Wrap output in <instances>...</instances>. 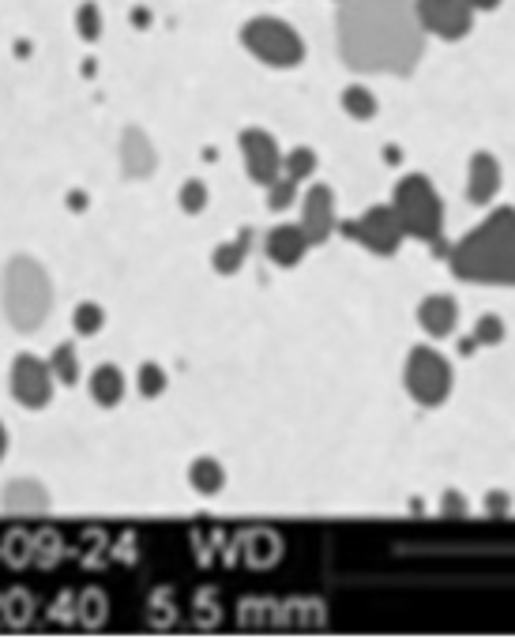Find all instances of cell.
Returning a JSON list of instances; mask_svg holds the SVG:
<instances>
[{
  "instance_id": "3957f363",
  "label": "cell",
  "mask_w": 515,
  "mask_h": 643,
  "mask_svg": "<svg viewBox=\"0 0 515 643\" xmlns=\"http://www.w3.org/2000/svg\"><path fill=\"white\" fill-rule=\"evenodd\" d=\"M53 305V286L42 264L31 256H16L4 267V316L16 331H38Z\"/></svg>"
},
{
  "instance_id": "6da1fadb",
  "label": "cell",
  "mask_w": 515,
  "mask_h": 643,
  "mask_svg": "<svg viewBox=\"0 0 515 643\" xmlns=\"http://www.w3.org/2000/svg\"><path fill=\"white\" fill-rule=\"evenodd\" d=\"M335 34L339 57L354 72L406 76L425 49V27L414 0H343Z\"/></svg>"
},
{
  "instance_id": "4fadbf2b",
  "label": "cell",
  "mask_w": 515,
  "mask_h": 643,
  "mask_svg": "<svg viewBox=\"0 0 515 643\" xmlns=\"http://www.w3.org/2000/svg\"><path fill=\"white\" fill-rule=\"evenodd\" d=\"M500 192V162L489 151H478L470 158V173H467V200L470 204L485 207L493 196Z\"/></svg>"
},
{
  "instance_id": "e0dca14e",
  "label": "cell",
  "mask_w": 515,
  "mask_h": 643,
  "mask_svg": "<svg viewBox=\"0 0 515 643\" xmlns=\"http://www.w3.org/2000/svg\"><path fill=\"white\" fill-rule=\"evenodd\" d=\"M91 395L98 407H117L125 395V373L117 365H98L91 377Z\"/></svg>"
},
{
  "instance_id": "f546056e",
  "label": "cell",
  "mask_w": 515,
  "mask_h": 643,
  "mask_svg": "<svg viewBox=\"0 0 515 643\" xmlns=\"http://www.w3.org/2000/svg\"><path fill=\"white\" fill-rule=\"evenodd\" d=\"M470 4H474V12H493L500 0H470Z\"/></svg>"
},
{
  "instance_id": "5b68a950",
  "label": "cell",
  "mask_w": 515,
  "mask_h": 643,
  "mask_svg": "<svg viewBox=\"0 0 515 643\" xmlns=\"http://www.w3.org/2000/svg\"><path fill=\"white\" fill-rule=\"evenodd\" d=\"M241 46L249 49L252 57L271 64V68H297V64L305 61L301 34H297L290 23H282V19H267V16L249 19V23L241 27Z\"/></svg>"
},
{
  "instance_id": "d6986e66",
  "label": "cell",
  "mask_w": 515,
  "mask_h": 643,
  "mask_svg": "<svg viewBox=\"0 0 515 643\" xmlns=\"http://www.w3.org/2000/svg\"><path fill=\"white\" fill-rule=\"evenodd\" d=\"M188 482H192V489L196 493H203V497H211V493H219L222 486H226V471H222L219 459H196L192 467H188Z\"/></svg>"
},
{
  "instance_id": "f1b7e54d",
  "label": "cell",
  "mask_w": 515,
  "mask_h": 643,
  "mask_svg": "<svg viewBox=\"0 0 515 643\" xmlns=\"http://www.w3.org/2000/svg\"><path fill=\"white\" fill-rule=\"evenodd\" d=\"M444 512H448V516H455V512L463 516V512H467V501H463V497H455V493H448V497H444Z\"/></svg>"
},
{
  "instance_id": "ac0fdd59",
  "label": "cell",
  "mask_w": 515,
  "mask_h": 643,
  "mask_svg": "<svg viewBox=\"0 0 515 643\" xmlns=\"http://www.w3.org/2000/svg\"><path fill=\"white\" fill-rule=\"evenodd\" d=\"M249 245H252V230H241L234 241H226V245H219V249H215V256H211V267H215L219 275H237V271H241V264H245V256H249Z\"/></svg>"
},
{
  "instance_id": "44dd1931",
  "label": "cell",
  "mask_w": 515,
  "mask_h": 643,
  "mask_svg": "<svg viewBox=\"0 0 515 643\" xmlns=\"http://www.w3.org/2000/svg\"><path fill=\"white\" fill-rule=\"evenodd\" d=\"M49 369H53V377L61 380V384H79V358H76V350L68 343H61L57 350H53V358H49Z\"/></svg>"
},
{
  "instance_id": "8fae6325",
  "label": "cell",
  "mask_w": 515,
  "mask_h": 643,
  "mask_svg": "<svg viewBox=\"0 0 515 643\" xmlns=\"http://www.w3.org/2000/svg\"><path fill=\"white\" fill-rule=\"evenodd\" d=\"M301 230L309 237V245H324L335 230V196L328 185H313L301 200Z\"/></svg>"
},
{
  "instance_id": "9c48e42d",
  "label": "cell",
  "mask_w": 515,
  "mask_h": 643,
  "mask_svg": "<svg viewBox=\"0 0 515 643\" xmlns=\"http://www.w3.org/2000/svg\"><path fill=\"white\" fill-rule=\"evenodd\" d=\"M12 395L27 410L49 407V399H53V369H49V361L34 358V354H19L12 361Z\"/></svg>"
},
{
  "instance_id": "ba28073f",
  "label": "cell",
  "mask_w": 515,
  "mask_h": 643,
  "mask_svg": "<svg viewBox=\"0 0 515 643\" xmlns=\"http://www.w3.org/2000/svg\"><path fill=\"white\" fill-rule=\"evenodd\" d=\"M414 4H418V19H422L425 34H437L444 42H459L474 27V4L470 0H414Z\"/></svg>"
},
{
  "instance_id": "30bf717a",
  "label": "cell",
  "mask_w": 515,
  "mask_h": 643,
  "mask_svg": "<svg viewBox=\"0 0 515 643\" xmlns=\"http://www.w3.org/2000/svg\"><path fill=\"white\" fill-rule=\"evenodd\" d=\"M241 155H245L249 177L256 185H264V189L282 173L279 147H275V140L267 136L264 128H245V132H241Z\"/></svg>"
},
{
  "instance_id": "7c38bea8",
  "label": "cell",
  "mask_w": 515,
  "mask_h": 643,
  "mask_svg": "<svg viewBox=\"0 0 515 643\" xmlns=\"http://www.w3.org/2000/svg\"><path fill=\"white\" fill-rule=\"evenodd\" d=\"M418 324H422V331L429 339H448L455 331V324H459V305H455V298H448V294H429V298L418 305Z\"/></svg>"
},
{
  "instance_id": "9a60e30c",
  "label": "cell",
  "mask_w": 515,
  "mask_h": 643,
  "mask_svg": "<svg viewBox=\"0 0 515 643\" xmlns=\"http://www.w3.org/2000/svg\"><path fill=\"white\" fill-rule=\"evenodd\" d=\"M121 166H125L128 177H151L155 173L158 151L155 143L147 140V132L125 128V136H121Z\"/></svg>"
},
{
  "instance_id": "603a6c76",
  "label": "cell",
  "mask_w": 515,
  "mask_h": 643,
  "mask_svg": "<svg viewBox=\"0 0 515 643\" xmlns=\"http://www.w3.org/2000/svg\"><path fill=\"white\" fill-rule=\"evenodd\" d=\"M72 324H76L79 335H98L102 324H106V313H102L98 301H79L76 313H72Z\"/></svg>"
},
{
  "instance_id": "277c9868",
  "label": "cell",
  "mask_w": 515,
  "mask_h": 643,
  "mask_svg": "<svg viewBox=\"0 0 515 643\" xmlns=\"http://www.w3.org/2000/svg\"><path fill=\"white\" fill-rule=\"evenodd\" d=\"M391 207L403 222L406 237L418 241H440L444 234V200H440L437 185L425 173H410L403 177L395 192H391Z\"/></svg>"
},
{
  "instance_id": "7402d4cb",
  "label": "cell",
  "mask_w": 515,
  "mask_h": 643,
  "mask_svg": "<svg viewBox=\"0 0 515 643\" xmlns=\"http://www.w3.org/2000/svg\"><path fill=\"white\" fill-rule=\"evenodd\" d=\"M313 170H316V151H313V147H294L290 155L282 158V173H286V177H294L297 185H301V181H305Z\"/></svg>"
},
{
  "instance_id": "ffe728a7",
  "label": "cell",
  "mask_w": 515,
  "mask_h": 643,
  "mask_svg": "<svg viewBox=\"0 0 515 643\" xmlns=\"http://www.w3.org/2000/svg\"><path fill=\"white\" fill-rule=\"evenodd\" d=\"M339 102H343V110L350 113L354 121H369V117H376V95L369 87H361V83H350L343 95H339Z\"/></svg>"
},
{
  "instance_id": "8992f818",
  "label": "cell",
  "mask_w": 515,
  "mask_h": 643,
  "mask_svg": "<svg viewBox=\"0 0 515 643\" xmlns=\"http://www.w3.org/2000/svg\"><path fill=\"white\" fill-rule=\"evenodd\" d=\"M403 384L414 403L422 407H440L448 395H452V361L444 358L440 350L433 346H414L406 354V365H403Z\"/></svg>"
},
{
  "instance_id": "4316f807",
  "label": "cell",
  "mask_w": 515,
  "mask_h": 643,
  "mask_svg": "<svg viewBox=\"0 0 515 643\" xmlns=\"http://www.w3.org/2000/svg\"><path fill=\"white\" fill-rule=\"evenodd\" d=\"M470 343H478V346H500L504 343V320L500 316H482L478 324H474V339Z\"/></svg>"
},
{
  "instance_id": "52a82bcc",
  "label": "cell",
  "mask_w": 515,
  "mask_h": 643,
  "mask_svg": "<svg viewBox=\"0 0 515 643\" xmlns=\"http://www.w3.org/2000/svg\"><path fill=\"white\" fill-rule=\"evenodd\" d=\"M346 234L358 241L361 249L376 252V256H391V252L399 249V241H403V222H399V215H395V207H384L376 204L369 207L365 215H358L354 222H346L343 226Z\"/></svg>"
},
{
  "instance_id": "4dcf8cb0",
  "label": "cell",
  "mask_w": 515,
  "mask_h": 643,
  "mask_svg": "<svg viewBox=\"0 0 515 643\" xmlns=\"http://www.w3.org/2000/svg\"><path fill=\"white\" fill-rule=\"evenodd\" d=\"M4 452H8V429L0 425V459H4Z\"/></svg>"
},
{
  "instance_id": "cb8c5ba5",
  "label": "cell",
  "mask_w": 515,
  "mask_h": 643,
  "mask_svg": "<svg viewBox=\"0 0 515 643\" xmlns=\"http://www.w3.org/2000/svg\"><path fill=\"white\" fill-rule=\"evenodd\" d=\"M76 27L83 42H98V38H102V8H98L94 0H83V4H79Z\"/></svg>"
},
{
  "instance_id": "d4e9b609",
  "label": "cell",
  "mask_w": 515,
  "mask_h": 643,
  "mask_svg": "<svg viewBox=\"0 0 515 643\" xmlns=\"http://www.w3.org/2000/svg\"><path fill=\"white\" fill-rule=\"evenodd\" d=\"M294 200H297V181H294V177H286V173H282V177H275V181L267 185V207H271V211H286Z\"/></svg>"
},
{
  "instance_id": "5bb4252c",
  "label": "cell",
  "mask_w": 515,
  "mask_h": 643,
  "mask_svg": "<svg viewBox=\"0 0 515 643\" xmlns=\"http://www.w3.org/2000/svg\"><path fill=\"white\" fill-rule=\"evenodd\" d=\"M267 260L279 267H297L305 260V252H309V237L301 226H275L271 234H267Z\"/></svg>"
},
{
  "instance_id": "484cf974",
  "label": "cell",
  "mask_w": 515,
  "mask_h": 643,
  "mask_svg": "<svg viewBox=\"0 0 515 643\" xmlns=\"http://www.w3.org/2000/svg\"><path fill=\"white\" fill-rule=\"evenodd\" d=\"M166 392V369L155 365V361H143L140 365V395L143 399H158Z\"/></svg>"
},
{
  "instance_id": "7a4b0ae2",
  "label": "cell",
  "mask_w": 515,
  "mask_h": 643,
  "mask_svg": "<svg viewBox=\"0 0 515 643\" xmlns=\"http://www.w3.org/2000/svg\"><path fill=\"white\" fill-rule=\"evenodd\" d=\"M455 279L485 286H515V207H497L448 252Z\"/></svg>"
},
{
  "instance_id": "83f0119b",
  "label": "cell",
  "mask_w": 515,
  "mask_h": 643,
  "mask_svg": "<svg viewBox=\"0 0 515 643\" xmlns=\"http://www.w3.org/2000/svg\"><path fill=\"white\" fill-rule=\"evenodd\" d=\"M203 207H207V185H203V181H185V185H181V211L200 215Z\"/></svg>"
},
{
  "instance_id": "2e32d148",
  "label": "cell",
  "mask_w": 515,
  "mask_h": 643,
  "mask_svg": "<svg viewBox=\"0 0 515 643\" xmlns=\"http://www.w3.org/2000/svg\"><path fill=\"white\" fill-rule=\"evenodd\" d=\"M0 504L8 508V512H46L49 508V493L42 482H31V478H16V482H8L4 486V497Z\"/></svg>"
}]
</instances>
